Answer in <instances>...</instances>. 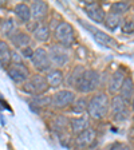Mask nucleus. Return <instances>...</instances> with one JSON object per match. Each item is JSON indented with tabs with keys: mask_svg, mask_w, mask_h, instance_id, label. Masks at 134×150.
I'll list each match as a JSON object with an SVG mask.
<instances>
[{
	"mask_svg": "<svg viewBox=\"0 0 134 150\" xmlns=\"http://www.w3.org/2000/svg\"><path fill=\"white\" fill-rule=\"evenodd\" d=\"M110 110V98L106 93H95L89 98L87 115L91 119H103Z\"/></svg>",
	"mask_w": 134,
	"mask_h": 150,
	"instance_id": "nucleus-1",
	"label": "nucleus"
},
{
	"mask_svg": "<svg viewBox=\"0 0 134 150\" xmlns=\"http://www.w3.org/2000/svg\"><path fill=\"white\" fill-rule=\"evenodd\" d=\"M99 86H101L99 72L94 69H86L83 71V74H82L75 90L78 91V93H81L82 95H87V94L97 91V88Z\"/></svg>",
	"mask_w": 134,
	"mask_h": 150,
	"instance_id": "nucleus-2",
	"label": "nucleus"
},
{
	"mask_svg": "<svg viewBox=\"0 0 134 150\" xmlns=\"http://www.w3.org/2000/svg\"><path fill=\"white\" fill-rule=\"evenodd\" d=\"M22 88L24 93L30 94L31 97H38V95H44L50 90L48 83H47L46 75L44 74H34L31 75L24 83L22 84Z\"/></svg>",
	"mask_w": 134,
	"mask_h": 150,
	"instance_id": "nucleus-3",
	"label": "nucleus"
},
{
	"mask_svg": "<svg viewBox=\"0 0 134 150\" xmlns=\"http://www.w3.org/2000/svg\"><path fill=\"white\" fill-rule=\"evenodd\" d=\"M54 36H55L56 43L62 44V46L70 47L75 43V31L74 27L69 22H59L55 25L54 30Z\"/></svg>",
	"mask_w": 134,
	"mask_h": 150,
	"instance_id": "nucleus-4",
	"label": "nucleus"
},
{
	"mask_svg": "<svg viewBox=\"0 0 134 150\" xmlns=\"http://www.w3.org/2000/svg\"><path fill=\"white\" fill-rule=\"evenodd\" d=\"M47 52L50 56V60L52 63L54 69L65 67L70 62V48L62 46L59 43H54L47 48Z\"/></svg>",
	"mask_w": 134,
	"mask_h": 150,
	"instance_id": "nucleus-5",
	"label": "nucleus"
},
{
	"mask_svg": "<svg viewBox=\"0 0 134 150\" xmlns=\"http://www.w3.org/2000/svg\"><path fill=\"white\" fill-rule=\"evenodd\" d=\"M77 94L75 91L70 90V88H62L58 90L56 93H54L51 95V109L55 110H65V109H70L71 105L74 103Z\"/></svg>",
	"mask_w": 134,
	"mask_h": 150,
	"instance_id": "nucleus-6",
	"label": "nucleus"
},
{
	"mask_svg": "<svg viewBox=\"0 0 134 150\" xmlns=\"http://www.w3.org/2000/svg\"><path fill=\"white\" fill-rule=\"evenodd\" d=\"M31 63L34 66V69L38 71V74H47L51 69H54L52 63L50 60V56H48V52L43 47H38L34 50Z\"/></svg>",
	"mask_w": 134,
	"mask_h": 150,
	"instance_id": "nucleus-7",
	"label": "nucleus"
},
{
	"mask_svg": "<svg viewBox=\"0 0 134 150\" xmlns=\"http://www.w3.org/2000/svg\"><path fill=\"white\" fill-rule=\"evenodd\" d=\"M7 75H8L9 79L16 84H23L30 76H31L28 67L24 64V63H20V62L11 63V64L7 67Z\"/></svg>",
	"mask_w": 134,
	"mask_h": 150,
	"instance_id": "nucleus-8",
	"label": "nucleus"
},
{
	"mask_svg": "<svg viewBox=\"0 0 134 150\" xmlns=\"http://www.w3.org/2000/svg\"><path fill=\"white\" fill-rule=\"evenodd\" d=\"M110 110L111 115L116 121H126L130 117V111L128 109V103L119 95H114L110 100Z\"/></svg>",
	"mask_w": 134,
	"mask_h": 150,
	"instance_id": "nucleus-9",
	"label": "nucleus"
},
{
	"mask_svg": "<svg viewBox=\"0 0 134 150\" xmlns=\"http://www.w3.org/2000/svg\"><path fill=\"white\" fill-rule=\"evenodd\" d=\"M31 40H32V36L28 34L27 31H24V30H16V31L9 36V43H11V46L19 51L26 48V47L31 46Z\"/></svg>",
	"mask_w": 134,
	"mask_h": 150,
	"instance_id": "nucleus-10",
	"label": "nucleus"
},
{
	"mask_svg": "<svg viewBox=\"0 0 134 150\" xmlns=\"http://www.w3.org/2000/svg\"><path fill=\"white\" fill-rule=\"evenodd\" d=\"M95 139H97V133L90 126L89 129H86L84 131H82L81 134L75 137V145L81 147V149H90L95 144Z\"/></svg>",
	"mask_w": 134,
	"mask_h": 150,
	"instance_id": "nucleus-11",
	"label": "nucleus"
},
{
	"mask_svg": "<svg viewBox=\"0 0 134 150\" xmlns=\"http://www.w3.org/2000/svg\"><path fill=\"white\" fill-rule=\"evenodd\" d=\"M30 9H31V19L34 22H39L43 23L44 19L48 15V4L46 1H42V0H36V1H32L31 6H30Z\"/></svg>",
	"mask_w": 134,
	"mask_h": 150,
	"instance_id": "nucleus-12",
	"label": "nucleus"
},
{
	"mask_svg": "<svg viewBox=\"0 0 134 150\" xmlns=\"http://www.w3.org/2000/svg\"><path fill=\"white\" fill-rule=\"evenodd\" d=\"M86 13L95 23H103L105 18H106L105 9L102 8V6L99 3H95V1H91V3L86 4Z\"/></svg>",
	"mask_w": 134,
	"mask_h": 150,
	"instance_id": "nucleus-13",
	"label": "nucleus"
},
{
	"mask_svg": "<svg viewBox=\"0 0 134 150\" xmlns=\"http://www.w3.org/2000/svg\"><path fill=\"white\" fill-rule=\"evenodd\" d=\"M87 28L91 31V35H93L94 40L97 42L98 44H101V46H103V47H107V48H116L117 47L116 39H113L109 34H105V32L101 31V30H94V28L89 27V25H87Z\"/></svg>",
	"mask_w": 134,
	"mask_h": 150,
	"instance_id": "nucleus-14",
	"label": "nucleus"
},
{
	"mask_svg": "<svg viewBox=\"0 0 134 150\" xmlns=\"http://www.w3.org/2000/svg\"><path fill=\"white\" fill-rule=\"evenodd\" d=\"M90 127V119L87 117H74L70 118V130L71 133L77 137L78 134H81L82 131H84L86 129Z\"/></svg>",
	"mask_w": 134,
	"mask_h": 150,
	"instance_id": "nucleus-15",
	"label": "nucleus"
},
{
	"mask_svg": "<svg viewBox=\"0 0 134 150\" xmlns=\"http://www.w3.org/2000/svg\"><path fill=\"white\" fill-rule=\"evenodd\" d=\"M125 78H126L125 71L121 69L117 70V71L111 75V78H110V81H109V93L113 94V95H117V94L119 93V90H121L122 83H123Z\"/></svg>",
	"mask_w": 134,
	"mask_h": 150,
	"instance_id": "nucleus-16",
	"label": "nucleus"
},
{
	"mask_svg": "<svg viewBox=\"0 0 134 150\" xmlns=\"http://www.w3.org/2000/svg\"><path fill=\"white\" fill-rule=\"evenodd\" d=\"M46 75V79H47V83H48V87L50 88H58L60 87L65 82V74L60 69H51L50 71L47 72Z\"/></svg>",
	"mask_w": 134,
	"mask_h": 150,
	"instance_id": "nucleus-17",
	"label": "nucleus"
},
{
	"mask_svg": "<svg viewBox=\"0 0 134 150\" xmlns=\"http://www.w3.org/2000/svg\"><path fill=\"white\" fill-rule=\"evenodd\" d=\"M13 13H15L16 19L23 24L31 22V9L27 3H18L13 7Z\"/></svg>",
	"mask_w": 134,
	"mask_h": 150,
	"instance_id": "nucleus-18",
	"label": "nucleus"
},
{
	"mask_svg": "<svg viewBox=\"0 0 134 150\" xmlns=\"http://www.w3.org/2000/svg\"><path fill=\"white\" fill-rule=\"evenodd\" d=\"M50 36H51V30L48 27V24L44 22L39 23V25L32 32V38L36 42H39V43H47V42L50 40Z\"/></svg>",
	"mask_w": 134,
	"mask_h": 150,
	"instance_id": "nucleus-19",
	"label": "nucleus"
},
{
	"mask_svg": "<svg viewBox=\"0 0 134 150\" xmlns=\"http://www.w3.org/2000/svg\"><path fill=\"white\" fill-rule=\"evenodd\" d=\"M133 95H134V82L130 76H126L123 83H122L121 90H119V97L126 103H129L133 99Z\"/></svg>",
	"mask_w": 134,
	"mask_h": 150,
	"instance_id": "nucleus-20",
	"label": "nucleus"
},
{
	"mask_svg": "<svg viewBox=\"0 0 134 150\" xmlns=\"http://www.w3.org/2000/svg\"><path fill=\"white\" fill-rule=\"evenodd\" d=\"M12 63V51L7 42L0 40V66L1 67H8Z\"/></svg>",
	"mask_w": 134,
	"mask_h": 150,
	"instance_id": "nucleus-21",
	"label": "nucleus"
},
{
	"mask_svg": "<svg viewBox=\"0 0 134 150\" xmlns=\"http://www.w3.org/2000/svg\"><path fill=\"white\" fill-rule=\"evenodd\" d=\"M87 105H89V97L87 95H81V97H77L74 100V103L70 107V111L74 112V114H83V112L87 111Z\"/></svg>",
	"mask_w": 134,
	"mask_h": 150,
	"instance_id": "nucleus-22",
	"label": "nucleus"
},
{
	"mask_svg": "<svg viewBox=\"0 0 134 150\" xmlns=\"http://www.w3.org/2000/svg\"><path fill=\"white\" fill-rule=\"evenodd\" d=\"M52 129L56 133H66L70 129V118H66L65 115H58L52 121Z\"/></svg>",
	"mask_w": 134,
	"mask_h": 150,
	"instance_id": "nucleus-23",
	"label": "nucleus"
},
{
	"mask_svg": "<svg viewBox=\"0 0 134 150\" xmlns=\"http://www.w3.org/2000/svg\"><path fill=\"white\" fill-rule=\"evenodd\" d=\"M16 30H18V28H16L15 20H13L12 18H7L6 20L1 23V25H0V32H1V35H3L4 38H8V39Z\"/></svg>",
	"mask_w": 134,
	"mask_h": 150,
	"instance_id": "nucleus-24",
	"label": "nucleus"
},
{
	"mask_svg": "<svg viewBox=\"0 0 134 150\" xmlns=\"http://www.w3.org/2000/svg\"><path fill=\"white\" fill-rule=\"evenodd\" d=\"M103 24L106 25L109 30L114 31V30H117L118 27H121V25H122V16H117V15H114V13L107 12Z\"/></svg>",
	"mask_w": 134,
	"mask_h": 150,
	"instance_id": "nucleus-25",
	"label": "nucleus"
},
{
	"mask_svg": "<svg viewBox=\"0 0 134 150\" xmlns=\"http://www.w3.org/2000/svg\"><path fill=\"white\" fill-rule=\"evenodd\" d=\"M130 9V4L128 1H116L110 6V13H114L117 16H122L125 15Z\"/></svg>",
	"mask_w": 134,
	"mask_h": 150,
	"instance_id": "nucleus-26",
	"label": "nucleus"
},
{
	"mask_svg": "<svg viewBox=\"0 0 134 150\" xmlns=\"http://www.w3.org/2000/svg\"><path fill=\"white\" fill-rule=\"evenodd\" d=\"M31 105L35 107H50L51 105V97L47 95H38V97H32Z\"/></svg>",
	"mask_w": 134,
	"mask_h": 150,
	"instance_id": "nucleus-27",
	"label": "nucleus"
},
{
	"mask_svg": "<svg viewBox=\"0 0 134 150\" xmlns=\"http://www.w3.org/2000/svg\"><path fill=\"white\" fill-rule=\"evenodd\" d=\"M84 67H82V66H78V67H75L74 70H72V72H71V76H70V79H69V82H70V84H71L72 87H77V84H78V82H79V79H81V76H82V74H83V71H84Z\"/></svg>",
	"mask_w": 134,
	"mask_h": 150,
	"instance_id": "nucleus-28",
	"label": "nucleus"
},
{
	"mask_svg": "<svg viewBox=\"0 0 134 150\" xmlns=\"http://www.w3.org/2000/svg\"><path fill=\"white\" fill-rule=\"evenodd\" d=\"M122 31L125 34H131L134 32V22L133 20H128V22L122 23Z\"/></svg>",
	"mask_w": 134,
	"mask_h": 150,
	"instance_id": "nucleus-29",
	"label": "nucleus"
},
{
	"mask_svg": "<svg viewBox=\"0 0 134 150\" xmlns=\"http://www.w3.org/2000/svg\"><path fill=\"white\" fill-rule=\"evenodd\" d=\"M20 54L23 55V58H30V59H31L32 55H34V48H32L31 46H30V47H26V48L20 50Z\"/></svg>",
	"mask_w": 134,
	"mask_h": 150,
	"instance_id": "nucleus-30",
	"label": "nucleus"
},
{
	"mask_svg": "<svg viewBox=\"0 0 134 150\" xmlns=\"http://www.w3.org/2000/svg\"><path fill=\"white\" fill-rule=\"evenodd\" d=\"M109 150H130V147L126 144H122V142H117V144L111 145Z\"/></svg>",
	"mask_w": 134,
	"mask_h": 150,
	"instance_id": "nucleus-31",
	"label": "nucleus"
},
{
	"mask_svg": "<svg viewBox=\"0 0 134 150\" xmlns=\"http://www.w3.org/2000/svg\"><path fill=\"white\" fill-rule=\"evenodd\" d=\"M131 109H133V111H134V95H133V99H131Z\"/></svg>",
	"mask_w": 134,
	"mask_h": 150,
	"instance_id": "nucleus-32",
	"label": "nucleus"
}]
</instances>
